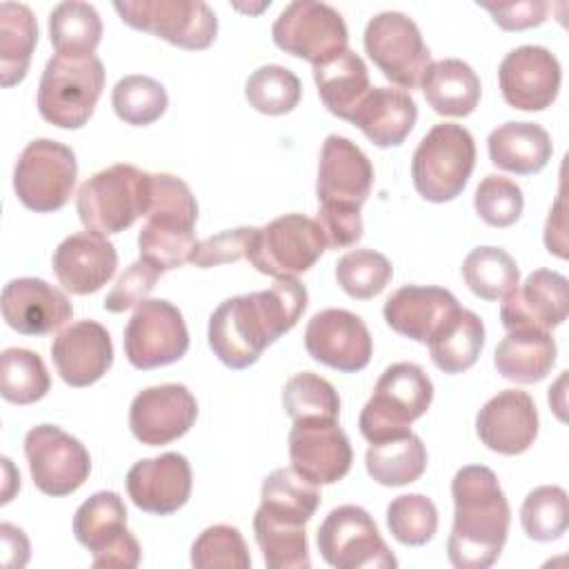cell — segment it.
Segmentation results:
<instances>
[{
    "mask_svg": "<svg viewBox=\"0 0 569 569\" xmlns=\"http://www.w3.org/2000/svg\"><path fill=\"white\" fill-rule=\"evenodd\" d=\"M309 293L298 278H276L264 291L227 298L209 318V347L229 369H247L305 313Z\"/></svg>",
    "mask_w": 569,
    "mask_h": 569,
    "instance_id": "1",
    "label": "cell"
},
{
    "mask_svg": "<svg viewBox=\"0 0 569 569\" xmlns=\"http://www.w3.org/2000/svg\"><path fill=\"white\" fill-rule=\"evenodd\" d=\"M453 527L447 540L449 562L458 569L491 567L509 533V502L498 476L485 465H467L451 480Z\"/></svg>",
    "mask_w": 569,
    "mask_h": 569,
    "instance_id": "2",
    "label": "cell"
},
{
    "mask_svg": "<svg viewBox=\"0 0 569 569\" xmlns=\"http://www.w3.org/2000/svg\"><path fill=\"white\" fill-rule=\"evenodd\" d=\"M373 184V164L365 151L345 136L325 138L318 162L316 196L320 202L318 224L327 247H351L362 238L360 207Z\"/></svg>",
    "mask_w": 569,
    "mask_h": 569,
    "instance_id": "3",
    "label": "cell"
},
{
    "mask_svg": "<svg viewBox=\"0 0 569 569\" xmlns=\"http://www.w3.org/2000/svg\"><path fill=\"white\" fill-rule=\"evenodd\" d=\"M138 233L140 258L171 271L189 262L198 240L193 233L198 202L189 184L171 173H151V200Z\"/></svg>",
    "mask_w": 569,
    "mask_h": 569,
    "instance_id": "4",
    "label": "cell"
},
{
    "mask_svg": "<svg viewBox=\"0 0 569 569\" xmlns=\"http://www.w3.org/2000/svg\"><path fill=\"white\" fill-rule=\"evenodd\" d=\"M149 200L151 173L118 162L80 184L76 211L87 231L107 238L129 229L140 216H147Z\"/></svg>",
    "mask_w": 569,
    "mask_h": 569,
    "instance_id": "5",
    "label": "cell"
},
{
    "mask_svg": "<svg viewBox=\"0 0 569 569\" xmlns=\"http://www.w3.org/2000/svg\"><path fill=\"white\" fill-rule=\"evenodd\" d=\"M433 400L431 378L420 365L396 362L382 371L376 389L360 411V433L382 442L411 431V422L427 413Z\"/></svg>",
    "mask_w": 569,
    "mask_h": 569,
    "instance_id": "6",
    "label": "cell"
},
{
    "mask_svg": "<svg viewBox=\"0 0 569 569\" xmlns=\"http://www.w3.org/2000/svg\"><path fill=\"white\" fill-rule=\"evenodd\" d=\"M476 164L469 129L453 122L433 124L411 158L416 191L429 202H449L462 193Z\"/></svg>",
    "mask_w": 569,
    "mask_h": 569,
    "instance_id": "7",
    "label": "cell"
},
{
    "mask_svg": "<svg viewBox=\"0 0 569 569\" xmlns=\"http://www.w3.org/2000/svg\"><path fill=\"white\" fill-rule=\"evenodd\" d=\"M104 89V64L98 56L47 60L38 84L40 116L60 129H80L93 116Z\"/></svg>",
    "mask_w": 569,
    "mask_h": 569,
    "instance_id": "8",
    "label": "cell"
},
{
    "mask_svg": "<svg viewBox=\"0 0 569 569\" xmlns=\"http://www.w3.org/2000/svg\"><path fill=\"white\" fill-rule=\"evenodd\" d=\"M325 249L327 238L316 218L284 213L256 229L244 258L264 276L296 278L311 269Z\"/></svg>",
    "mask_w": 569,
    "mask_h": 569,
    "instance_id": "9",
    "label": "cell"
},
{
    "mask_svg": "<svg viewBox=\"0 0 569 569\" xmlns=\"http://www.w3.org/2000/svg\"><path fill=\"white\" fill-rule=\"evenodd\" d=\"M76 178L78 162L71 147L49 138H36L18 156L13 189L27 209L49 213L69 202Z\"/></svg>",
    "mask_w": 569,
    "mask_h": 569,
    "instance_id": "10",
    "label": "cell"
},
{
    "mask_svg": "<svg viewBox=\"0 0 569 569\" xmlns=\"http://www.w3.org/2000/svg\"><path fill=\"white\" fill-rule=\"evenodd\" d=\"M278 49L320 67L338 58L349 42L345 18L327 2L296 0L289 2L271 27Z\"/></svg>",
    "mask_w": 569,
    "mask_h": 569,
    "instance_id": "11",
    "label": "cell"
},
{
    "mask_svg": "<svg viewBox=\"0 0 569 569\" xmlns=\"http://www.w3.org/2000/svg\"><path fill=\"white\" fill-rule=\"evenodd\" d=\"M318 549L336 569H393L396 556L373 518L358 505H340L318 527Z\"/></svg>",
    "mask_w": 569,
    "mask_h": 569,
    "instance_id": "12",
    "label": "cell"
},
{
    "mask_svg": "<svg viewBox=\"0 0 569 569\" xmlns=\"http://www.w3.org/2000/svg\"><path fill=\"white\" fill-rule=\"evenodd\" d=\"M120 20L180 49H207L218 33V18L202 0H124L113 2Z\"/></svg>",
    "mask_w": 569,
    "mask_h": 569,
    "instance_id": "13",
    "label": "cell"
},
{
    "mask_svg": "<svg viewBox=\"0 0 569 569\" xmlns=\"http://www.w3.org/2000/svg\"><path fill=\"white\" fill-rule=\"evenodd\" d=\"M365 51L385 78L402 89L418 87L431 62L418 24L402 11H380L367 22Z\"/></svg>",
    "mask_w": 569,
    "mask_h": 569,
    "instance_id": "14",
    "label": "cell"
},
{
    "mask_svg": "<svg viewBox=\"0 0 569 569\" xmlns=\"http://www.w3.org/2000/svg\"><path fill=\"white\" fill-rule=\"evenodd\" d=\"M76 540L93 556V567L133 569L140 545L127 529V507L116 491H96L73 516Z\"/></svg>",
    "mask_w": 569,
    "mask_h": 569,
    "instance_id": "15",
    "label": "cell"
},
{
    "mask_svg": "<svg viewBox=\"0 0 569 569\" xmlns=\"http://www.w3.org/2000/svg\"><path fill=\"white\" fill-rule=\"evenodd\" d=\"M24 456L33 485L53 498L78 491L91 471L84 445L56 425H38L24 436Z\"/></svg>",
    "mask_w": 569,
    "mask_h": 569,
    "instance_id": "16",
    "label": "cell"
},
{
    "mask_svg": "<svg viewBox=\"0 0 569 569\" xmlns=\"http://www.w3.org/2000/svg\"><path fill=\"white\" fill-rule=\"evenodd\" d=\"M189 349V331L176 305L156 298L136 307L124 327V356L136 369L178 362Z\"/></svg>",
    "mask_w": 569,
    "mask_h": 569,
    "instance_id": "17",
    "label": "cell"
},
{
    "mask_svg": "<svg viewBox=\"0 0 569 569\" xmlns=\"http://www.w3.org/2000/svg\"><path fill=\"white\" fill-rule=\"evenodd\" d=\"M291 467L307 482L333 485L353 462V451L338 420H298L289 431Z\"/></svg>",
    "mask_w": 569,
    "mask_h": 569,
    "instance_id": "18",
    "label": "cell"
},
{
    "mask_svg": "<svg viewBox=\"0 0 569 569\" xmlns=\"http://www.w3.org/2000/svg\"><path fill=\"white\" fill-rule=\"evenodd\" d=\"M498 82L509 107L520 111H542L558 98L562 69L547 47L522 44L502 58Z\"/></svg>",
    "mask_w": 569,
    "mask_h": 569,
    "instance_id": "19",
    "label": "cell"
},
{
    "mask_svg": "<svg viewBox=\"0 0 569 569\" xmlns=\"http://www.w3.org/2000/svg\"><path fill=\"white\" fill-rule=\"evenodd\" d=\"M305 347L316 362L353 373L369 365L373 340L360 316L347 309H322L307 322Z\"/></svg>",
    "mask_w": 569,
    "mask_h": 569,
    "instance_id": "20",
    "label": "cell"
},
{
    "mask_svg": "<svg viewBox=\"0 0 569 569\" xmlns=\"http://www.w3.org/2000/svg\"><path fill=\"white\" fill-rule=\"evenodd\" d=\"M198 418L193 393L178 382L142 389L129 407L131 433L149 447H160L184 436Z\"/></svg>",
    "mask_w": 569,
    "mask_h": 569,
    "instance_id": "21",
    "label": "cell"
},
{
    "mask_svg": "<svg viewBox=\"0 0 569 569\" xmlns=\"http://www.w3.org/2000/svg\"><path fill=\"white\" fill-rule=\"evenodd\" d=\"M127 493L147 513L169 516L178 511L191 496L189 460L176 451L138 460L127 473Z\"/></svg>",
    "mask_w": 569,
    "mask_h": 569,
    "instance_id": "22",
    "label": "cell"
},
{
    "mask_svg": "<svg viewBox=\"0 0 569 569\" xmlns=\"http://www.w3.org/2000/svg\"><path fill=\"white\" fill-rule=\"evenodd\" d=\"M476 433L482 445L502 456L527 451L538 436V409L520 389H505L489 398L476 416Z\"/></svg>",
    "mask_w": 569,
    "mask_h": 569,
    "instance_id": "23",
    "label": "cell"
},
{
    "mask_svg": "<svg viewBox=\"0 0 569 569\" xmlns=\"http://www.w3.org/2000/svg\"><path fill=\"white\" fill-rule=\"evenodd\" d=\"M569 282L562 273L551 269H536L505 296L500 305V320L507 331L511 329H542L549 331L567 320Z\"/></svg>",
    "mask_w": 569,
    "mask_h": 569,
    "instance_id": "24",
    "label": "cell"
},
{
    "mask_svg": "<svg viewBox=\"0 0 569 569\" xmlns=\"http://www.w3.org/2000/svg\"><path fill=\"white\" fill-rule=\"evenodd\" d=\"M2 318L22 336L58 331L73 318L69 298L42 278H16L2 289Z\"/></svg>",
    "mask_w": 569,
    "mask_h": 569,
    "instance_id": "25",
    "label": "cell"
},
{
    "mask_svg": "<svg viewBox=\"0 0 569 569\" xmlns=\"http://www.w3.org/2000/svg\"><path fill=\"white\" fill-rule=\"evenodd\" d=\"M51 358L69 387H89L111 369L113 342L100 322L80 320L53 338Z\"/></svg>",
    "mask_w": 569,
    "mask_h": 569,
    "instance_id": "26",
    "label": "cell"
},
{
    "mask_svg": "<svg viewBox=\"0 0 569 569\" xmlns=\"http://www.w3.org/2000/svg\"><path fill=\"white\" fill-rule=\"evenodd\" d=\"M58 282L76 296L102 289L116 273V247L93 231H80L64 238L51 258Z\"/></svg>",
    "mask_w": 569,
    "mask_h": 569,
    "instance_id": "27",
    "label": "cell"
},
{
    "mask_svg": "<svg viewBox=\"0 0 569 569\" xmlns=\"http://www.w3.org/2000/svg\"><path fill=\"white\" fill-rule=\"evenodd\" d=\"M458 307L456 296L442 287L405 284L387 298L382 313L396 333L427 345Z\"/></svg>",
    "mask_w": 569,
    "mask_h": 569,
    "instance_id": "28",
    "label": "cell"
},
{
    "mask_svg": "<svg viewBox=\"0 0 569 569\" xmlns=\"http://www.w3.org/2000/svg\"><path fill=\"white\" fill-rule=\"evenodd\" d=\"M418 120V107L409 91L391 87H371L353 118L356 124L376 147H398L407 140Z\"/></svg>",
    "mask_w": 569,
    "mask_h": 569,
    "instance_id": "29",
    "label": "cell"
},
{
    "mask_svg": "<svg viewBox=\"0 0 569 569\" xmlns=\"http://www.w3.org/2000/svg\"><path fill=\"white\" fill-rule=\"evenodd\" d=\"M558 349L549 331L542 329H511L493 351L498 373L511 382L533 385L547 378L556 362Z\"/></svg>",
    "mask_w": 569,
    "mask_h": 569,
    "instance_id": "30",
    "label": "cell"
},
{
    "mask_svg": "<svg viewBox=\"0 0 569 569\" xmlns=\"http://www.w3.org/2000/svg\"><path fill=\"white\" fill-rule=\"evenodd\" d=\"M429 107L449 118L469 116L480 102V78L460 58H445L429 62L420 80Z\"/></svg>",
    "mask_w": 569,
    "mask_h": 569,
    "instance_id": "31",
    "label": "cell"
},
{
    "mask_svg": "<svg viewBox=\"0 0 569 569\" xmlns=\"http://www.w3.org/2000/svg\"><path fill=\"white\" fill-rule=\"evenodd\" d=\"M489 160L505 171L531 176L547 167L553 153L551 136L536 122H505L487 138Z\"/></svg>",
    "mask_w": 569,
    "mask_h": 569,
    "instance_id": "32",
    "label": "cell"
},
{
    "mask_svg": "<svg viewBox=\"0 0 569 569\" xmlns=\"http://www.w3.org/2000/svg\"><path fill=\"white\" fill-rule=\"evenodd\" d=\"M313 80L322 104L342 120L353 118L371 89L367 64L351 49H345L338 58L313 67Z\"/></svg>",
    "mask_w": 569,
    "mask_h": 569,
    "instance_id": "33",
    "label": "cell"
},
{
    "mask_svg": "<svg viewBox=\"0 0 569 569\" xmlns=\"http://www.w3.org/2000/svg\"><path fill=\"white\" fill-rule=\"evenodd\" d=\"M433 365L445 373H462L476 365L485 345V325L471 309L458 307L429 338Z\"/></svg>",
    "mask_w": 569,
    "mask_h": 569,
    "instance_id": "34",
    "label": "cell"
},
{
    "mask_svg": "<svg viewBox=\"0 0 569 569\" xmlns=\"http://www.w3.org/2000/svg\"><path fill=\"white\" fill-rule=\"evenodd\" d=\"M38 42V22L22 2L0 4V82L13 87L24 80Z\"/></svg>",
    "mask_w": 569,
    "mask_h": 569,
    "instance_id": "35",
    "label": "cell"
},
{
    "mask_svg": "<svg viewBox=\"0 0 569 569\" xmlns=\"http://www.w3.org/2000/svg\"><path fill=\"white\" fill-rule=\"evenodd\" d=\"M102 38V20L93 4L67 0L49 13V40L56 56L82 60L93 56Z\"/></svg>",
    "mask_w": 569,
    "mask_h": 569,
    "instance_id": "36",
    "label": "cell"
},
{
    "mask_svg": "<svg viewBox=\"0 0 569 569\" xmlns=\"http://www.w3.org/2000/svg\"><path fill=\"white\" fill-rule=\"evenodd\" d=\"M367 473L385 487H402L416 482L427 467V449L422 440L407 431L398 438L371 442L365 453Z\"/></svg>",
    "mask_w": 569,
    "mask_h": 569,
    "instance_id": "37",
    "label": "cell"
},
{
    "mask_svg": "<svg viewBox=\"0 0 569 569\" xmlns=\"http://www.w3.org/2000/svg\"><path fill=\"white\" fill-rule=\"evenodd\" d=\"M320 505V491L293 471L280 467L271 471L260 487V511L291 525H307Z\"/></svg>",
    "mask_w": 569,
    "mask_h": 569,
    "instance_id": "38",
    "label": "cell"
},
{
    "mask_svg": "<svg viewBox=\"0 0 569 569\" xmlns=\"http://www.w3.org/2000/svg\"><path fill=\"white\" fill-rule=\"evenodd\" d=\"M462 278L478 298L500 300L520 284V269L505 249L476 247L462 260Z\"/></svg>",
    "mask_w": 569,
    "mask_h": 569,
    "instance_id": "39",
    "label": "cell"
},
{
    "mask_svg": "<svg viewBox=\"0 0 569 569\" xmlns=\"http://www.w3.org/2000/svg\"><path fill=\"white\" fill-rule=\"evenodd\" d=\"M253 533L267 567L271 569H309L311 567L305 525L282 522L256 509Z\"/></svg>",
    "mask_w": 569,
    "mask_h": 569,
    "instance_id": "40",
    "label": "cell"
},
{
    "mask_svg": "<svg viewBox=\"0 0 569 569\" xmlns=\"http://www.w3.org/2000/svg\"><path fill=\"white\" fill-rule=\"evenodd\" d=\"M51 387L42 358L22 347H9L0 356V393L7 402L31 405L47 396Z\"/></svg>",
    "mask_w": 569,
    "mask_h": 569,
    "instance_id": "41",
    "label": "cell"
},
{
    "mask_svg": "<svg viewBox=\"0 0 569 569\" xmlns=\"http://www.w3.org/2000/svg\"><path fill=\"white\" fill-rule=\"evenodd\" d=\"M282 407L287 416L298 420H338L340 398L329 380L318 373L302 371L291 376L282 387Z\"/></svg>",
    "mask_w": 569,
    "mask_h": 569,
    "instance_id": "42",
    "label": "cell"
},
{
    "mask_svg": "<svg viewBox=\"0 0 569 569\" xmlns=\"http://www.w3.org/2000/svg\"><path fill=\"white\" fill-rule=\"evenodd\" d=\"M111 104L116 116L127 124L147 127L167 111L169 96L156 78L131 73L116 82Z\"/></svg>",
    "mask_w": 569,
    "mask_h": 569,
    "instance_id": "43",
    "label": "cell"
},
{
    "mask_svg": "<svg viewBox=\"0 0 569 569\" xmlns=\"http://www.w3.org/2000/svg\"><path fill=\"white\" fill-rule=\"evenodd\" d=\"M302 87L298 76L282 64L258 67L244 84L247 102L267 116H282L298 107Z\"/></svg>",
    "mask_w": 569,
    "mask_h": 569,
    "instance_id": "44",
    "label": "cell"
},
{
    "mask_svg": "<svg viewBox=\"0 0 569 569\" xmlns=\"http://www.w3.org/2000/svg\"><path fill=\"white\" fill-rule=\"evenodd\" d=\"M520 525L531 540H558L569 527L567 491L558 485H542L529 491L520 507Z\"/></svg>",
    "mask_w": 569,
    "mask_h": 569,
    "instance_id": "45",
    "label": "cell"
},
{
    "mask_svg": "<svg viewBox=\"0 0 569 569\" xmlns=\"http://www.w3.org/2000/svg\"><path fill=\"white\" fill-rule=\"evenodd\" d=\"M393 267L380 251L353 249L336 262V280L340 289L356 298L369 300L378 296L391 280Z\"/></svg>",
    "mask_w": 569,
    "mask_h": 569,
    "instance_id": "46",
    "label": "cell"
},
{
    "mask_svg": "<svg viewBox=\"0 0 569 569\" xmlns=\"http://www.w3.org/2000/svg\"><path fill=\"white\" fill-rule=\"evenodd\" d=\"M387 527L398 542L420 547L438 531V509L422 493L398 496L387 507Z\"/></svg>",
    "mask_w": 569,
    "mask_h": 569,
    "instance_id": "47",
    "label": "cell"
},
{
    "mask_svg": "<svg viewBox=\"0 0 569 569\" xmlns=\"http://www.w3.org/2000/svg\"><path fill=\"white\" fill-rule=\"evenodd\" d=\"M191 565L196 569H247L251 565L242 533L231 525L207 527L191 547Z\"/></svg>",
    "mask_w": 569,
    "mask_h": 569,
    "instance_id": "48",
    "label": "cell"
},
{
    "mask_svg": "<svg viewBox=\"0 0 569 569\" xmlns=\"http://www.w3.org/2000/svg\"><path fill=\"white\" fill-rule=\"evenodd\" d=\"M525 207V198L520 187L498 173H489L480 180L476 196H473V209L476 213L491 227H509L513 224Z\"/></svg>",
    "mask_w": 569,
    "mask_h": 569,
    "instance_id": "49",
    "label": "cell"
},
{
    "mask_svg": "<svg viewBox=\"0 0 569 569\" xmlns=\"http://www.w3.org/2000/svg\"><path fill=\"white\" fill-rule=\"evenodd\" d=\"M160 273H162L160 269H156L151 262H147L142 258L136 260L133 264H129V269L118 278L113 289L107 293V298L102 302L104 311L122 313V311L133 309L140 302H144L147 296L153 291Z\"/></svg>",
    "mask_w": 569,
    "mask_h": 569,
    "instance_id": "50",
    "label": "cell"
},
{
    "mask_svg": "<svg viewBox=\"0 0 569 569\" xmlns=\"http://www.w3.org/2000/svg\"><path fill=\"white\" fill-rule=\"evenodd\" d=\"M253 233H256V227H236V229H227L222 233L209 236L196 244L189 262L200 269L238 262L240 258L247 256Z\"/></svg>",
    "mask_w": 569,
    "mask_h": 569,
    "instance_id": "51",
    "label": "cell"
},
{
    "mask_svg": "<svg viewBox=\"0 0 569 569\" xmlns=\"http://www.w3.org/2000/svg\"><path fill=\"white\" fill-rule=\"evenodd\" d=\"M478 7L487 9L493 22L505 31H522L538 27L547 20L549 4L545 0H516V2H487L478 0Z\"/></svg>",
    "mask_w": 569,
    "mask_h": 569,
    "instance_id": "52",
    "label": "cell"
},
{
    "mask_svg": "<svg viewBox=\"0 0 569 569\" xmlns=\"http://www.w3.org/2000/svg\"><path fill=\"white\" fill-rule=\"evenodd\" d=\"M2 540V565L4 567H24L29 560V540L22 529L2 522L0 525Z\"/></svg>",
    "mask_w": 569,
    "mask_h": 569,
    "instance_id": "53",
    "label": "cell"
},
{
    "mask_svg": "<svg viewBox=\"0 0 569 569\" xmlns=\"http://www.w3.org/2000/svg\"><path fill=\"white\" fill-rule=\"evenodd\" d=\"M565 204L562 196L556 200V204L549 211L547 224H545V244L549 253H556L558 258H567V242H565Z\"/></svg>",
    "mask_w": 569,
    "mask_h": 569,
    "instance_id": "54",
    "label": "cell"
}]
</instances>
